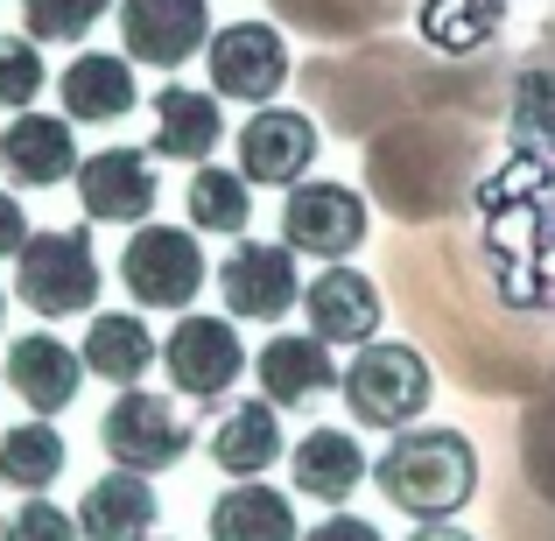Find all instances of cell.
<instances>
[{
    "mask_svg": "<svg viewBox=\"0 0 555 541\" xmlns=\"http://www.w3.org/2000/svg\"><path fill=\"white\" fill-rule=\"evenodd\" d=\"M379 492H387V506H401V514L415 520H450L457 506H472L478 492V450L464 429H393V443L379 450L373 464Z\"/></svg>",
    "mask_w": 555,
    "mask_h": 541,
    "instance_id": "obj_1",
    "label": "cell"
},
{
    "mask_svg": "<svg viewBox=\"0 0 555 541\" xmlns=\"http://www.w3.org/2000/svg\"><path fill=\"white\" fill-rule=\"evenodd\" d=\"M99 254H92V232L64 226V232H28L22 254H14V296L56 324V317H85L99 302Z\"/></svg>",
    "mask_w": 555,
    "mask_h": 541,
    "instance_id": "obj_2",
    "label": "cell"
},
{
    "mask_svg": "<svg viewBox=\"0 0 555 541\" xmlns=\"http://www.w3.org/2000/svg\"><path fill=\"white\" fill-rule=\"evenodd\" d=\"M338 394H345V408H352V422L359 429H408V422L429 408V394H436V373H429V359L415 352V345H379L366 338L359 345V359L338 373Z\"/></svg>",
    "mask_w": 555,
    "mask_h": 541,
    "instance_id": "obj_3",
    "label": "cell"
},
{
    "mask_svg": "<svg viewBox=\"0 0 555 541\" xmlns=\"http://www.w3.org/2000/svg\"><path fill=\"white\" fill-rule=\"evenodd\" d=\"M120 282L141 310H190L197 288L211 282V260H204V246H197L190 226H149V218H141L127 254H120Z\"/></svg>",
    "mask_w": 555,
    "mask_h": 541,
    "instance_id": "obj_4",
    "label": "cell"
},
{
    "mask_svg": "<svg viewBox=\"0 0 555 541\" xmlns=\"http://www.w3.org/2000/svg\"><path fill=\"white\" fill-rule=\"evenodd\" d=\"M99 443H106V458L120 464V472H169V464L190 458V415L183 408H169L163 394L149 387H120V401L106 408V422H99Z\"/></svg>",
    "mask_w": 555,
    "mask_h": 541,
    "instance_id": "obj_5",
    "label": "cell"
},
{
    "mask_svg": "<svg viewBox=\"0 0 555 541\" xmlns=\"http://www.w3.org/2000/svg\"><path fill=\"white\" fill-rule=\"evenodd\" d=\"M204 70L232 106H274V92L288 85V42L274 22H225L204 36Z\"/></svg>",
    "mask_w": 555,
    "mask_h": 541,
    "instance_id": "obj_6",
    "label": "cell"
},
{
    "mask_svg": "<svg viewBox=\"0 0 555 541\" xmlns=\"http://www.w3.org/2000/svg\"><path fill=\"white\" fill-rule=\"evenodd\" d=\"M366 197L352 183H324V177H302L288 183L282 204V246L288 254H310V260H352L359 240H366Z\"/></svg>",
    "mask_w": 555,
    "mask_h": 541,
    "instance_id": "obj_7",
    "label": "cell"
},
{
    "mask_svg": "<svg viewBox=\"0 0 555 541\" xmlns=\"http://www.w3.org/2000/svg\"><path fill=\"white\" fill-rule=\"evenodd\" d=\"M218 296H225V317H240V324H282L302 302L296 254L282 240H240L218 268Z\"/></svg>",
    "mask_w": 555,
    "mask_h": 541,
    "instance_id": "obj_8",
    "label": "cell"
},
{
    "mask_svg": "<svg viewBox=\"0 0 555 541\" xmlns=\"http://www.w3.org/2000/svg\"><path fill=\"white\" fill-rule=\"evenodd\" d=\"M70 183H78V204H85V218H92V226H141V218H155V197H163L149 149L78 155Z\"/></svg>",
    "mask_w": 555,
    "mask_h": 541,
    "instance_id": "obj_9",
    "label": "cell"
},
{
    "mask_svg": "<svg viewBox=\"0 0 555 541\" xmlns=\"http://www.w3.org/2000/svg\"><path fill=\"white\" fill-rule=\"evenodd\" d=\"M155 359H163V373L204 408H218V394L240 387V373H246V345H240V331H232L225 317H183Z\"/></svg>",
    "mask_w": 555,
    "mask_h": 541,
    "instance_id": "obj_10",
    "label": "cell"
},
{
    "mask_svg": "<svg viewBox=\"0 0 555 541\" xmlns=\"http://www.w3.org/2000/svg\"><path fill=\"white\" fill-rule=\"evenodd\" d=\"M204 36H211V8L204 0H120L127 64L183 70L190 56H204Z\"/></svg>",
    "mask_w": 555,
    "mask_h": 541,
    "instance_id": "obj_11",
    "label": "cell"
},
{
    "mask_svg": "<svg viewBox=\"0 0 555 541\" xmlns=\"http://www.w3.org/2000/svg\"><path fill=\"white\" fill-rule=\"evenodd\" d=\"M317 163V120L296 106H260L240 127V177L254 190H288Z\"/></svg>",
    "mask_w": 555,
    "mask_h": 541,
    "instance_id": "obj_12",
    "label": "cell"
},
{
    "mask_svg": "<svg viewBox=\"0 0 555 541\" xmlns=\"http://www.w3.org/2000/svg\"><path fill=\"white\" fill-rule=\"evenodd\" d=\"M302 317L324 345H366L379 324H387V302H379V282L345 260H324L310 288H302Z\"/></svg>",
    "mask_w": 555,
    "mask_h": 541,
    "instance_id": "obj_13",
    "label": "cell"
},
{
    "mask_svg": "<svg viewBox=\"0 0 555 541\" xmlns=\"http://www.w3.org/2000/svg\"><path fill=\"white\" fill-rule=\"evenodd\" d=\"M78 169V141H70V120H50V113H14L0 127V177L14 190H56Z\"/></svg>",
    "mask_w": 555,
    "mask_h": 541,
    "instance_id": "obj_14",
    "label": "cell"
},
{
    "mask_svg": "<svg viewBox=\"0 0 555 541\" xmlns=\"http://www.w3.org/2000/svg\"><path fill=\"white\" fill-rule=\"evenodd\" d=\"M78 379H85V359L70 352L64 338H50V331H28V338L8 345V387L22 394L36 415H64V408L78 401Z\"/></svg>",
    "mask_w": 555,
    "mask_h": 541,
    "instance_id": "obj_15",
    "label": "cell"
},
{
    "mask_svg": "<svg viewBox=\"0 0 555 541\" xmlns=\"http://www.w3.org/2000/svg\"><path fill=\"white\" fill-rule=\"evenodd\" d=\"M56 99H64V120L70 127H106V120H120V113H134L141 99H134V64L127 56H113V50H85V56H70L64 64V78H56Z\"/></svg>",
    "mask_w": 555,
    "mask_h": 541,
    "instance_id": "obj_16",
    "label": "cell"
},
{
    "mask_svg": "<svg viewBox=\"0 0 555 541\" xmlns=\"http://www.w3.org/2000/svg\"><path fill=\"white\" fill-rule=\"evenodd\" d=\"M260 373V401L274 408H302L317 401L324 387H338V365H331V345L317 338V331H288V338H268L254 359Z\"/></svg>",
    "mask_w": 555,
    "mask_h": 541,
    "instance_id": "obj_17",
    "label": "cell"
},
{
    "mask_svg": "<svg viewBox=\"0 0 555 541\" xmlns=\"http://www.w3.org/2000/svg\"><path fill=\"white\" fill-rule=\"evenodd\" d=\"M78 541H149L155 534V486L141 472H106L78 500Z\"/></svg>",
    "mask_w": 555,
    "mask_h": 541,
    "instance_id": "obj_18",
    "label": "cell"
},
{
    "mask_svg": "<svg viewBox=\"0 0 555 541\" xmlns=\"http://www.w3.org/2000/svg\"><path fill=\"white\" fill-rule=\"evenodd\" d=\"M225 134V113H218V92H197V85H163L155 92V163H204Z\"/></svg>",
    "mask_w": 555,
    "mask_h": 541,
    "instance_id": "obj_19",
    "label": "cell"
},
{
    "mask_svg": "<svg viewBox=\"0 0 555 541\" xmlns=\"http://www.w3.org/2000/svg\"><path fill=\"white\" fill-rule=\"evenodd\" d=\"M211 464L232 478H260L274 458H282V408L274 401H232L211 429Z\"/></svg>",
    "mask_w": 555,
    "mask_h": 541,
    "instance_id": "obj_20",
    "label": "cell"
},
{
    "mask_svg": "<svg viewBox=\"0 0 555 541\" xmlns=\"http://www.w3.org/2000/svg\"><path fill=\"white\" fill-rule=\"evenodd\" d=\"M288 478H296L302 500L338 506V500H352L359 478H366V450H359L352 429H310L296 443V458H288Z\"/></svg>",
    "mask_w": 555,
    "mask_h": 541,
    "instance_id": "obj_21",
    "label": "cell"
},
{
    "mask_svg": "<svg viewBox=\"0 0 555 541\" xmlns=\"http://www.w3.org/2000/svg\"><path fill=\"white\" fill-rule=\"evenodd\" d=\"M155 331L141 324V310H99L92 317V331H85V345H78V359H85V373H99L106 387H134L141 373L155 365Z\"/></svg>",
    "mask_w": 555,
    "mask_h": 541,
    "instance_id": "obj_22",
    "label": "cell"
},
{
    "mask_svg": "<svg viewBox=\"0 0 555 541\" xmlns=\"http://www.w3.org/2000/svg\"><path fill=\"white\" fill-rule=\"evenodd\" d=\"M211 541H296V506L282 500L274 486H232V492H218V506H211Z\"/></svg>",
    "mask_w": 555,
    "mask_h": 541,
    "instance_id": "obj_23",
    "label": "cell"
},
{
    "mask_svg": "<svg viewBox=\"0 0 555 541\" xmlns=\"http://www.w3.org/2000/svg\"><path fill=\"white\" fill-rule=\"evenodd\" d=\"M183 211H190V232H225V240H240V232L254 226V183H246L240 169L197 163V177L183 190Z\"/></svg>",
    "mask_w": 555,
    "mask_h": 541,
    "instance_id": "obj_24",
    "label": "cell"
},
{
    "mask_svg": "<svg viewBox=\"0 0 555 541\" xmlns=\"http://www.w3.org/2000/svg\"><path fill=\"white\" fill-rule=\"evenodd\" d=\"M56 472H64V436H56L50 415L0 429V486H14V492H50Z\"/></svg>",
    "mask_w": 555,
    "mask_h": 541,
    "instance_id": "obj_25",
    "label": "cell"
},
{
    "mask_svg": "<svg viewBox=\"0 0 555 541\" xmlns=\"http://www.w3.org/2000/svg\"><path fill=\"white\" fill-rule=\"evenodd\" d=\"M113 0H22V36L28 42H85L106 22Z\"/></svg>",
    "mask_w": 555,
    "mask_h": 541,
    "instance_id": "obj_26",
    "label": "cell"
},
{
    "mask_svg": "<svg viewBox=\"0 0 555 541\" xmlns=\"http://www.w3.org/2000/svg\"><path fill=\"white\" fill-rule=\"evenodd\" d=\"M42 50L28 36H0V106L8 113H22V106H36V92H42Z\"/></svg>",
    "mask_w": 555,
    "mask_h": 541,
    "instance_id": "obj_27",
    "label": "cell"
},
{
    "mask_svg": "<svg viewBox=\"0 0 555 541\" xmlns=\"http://www.w3.org/2000/svg\"><path fill=\"white\" fill-rule=\"evenodd\" d=\"M0 541H78V520L50 500H22L8 520H0Z\"/></svg>",
    "mask_w": 555,
    "mask_h": 541,
    "instance_id": "obj_28",
    "label": "cell"
},
{
    "mask_svg": "<svg viewBox=\"0 0 555 541\" xmlns=\"http://www.w3.org/2000/svg\"><path fill=\"white\" fill-rule=\"evenodd\" d=\"M296 541H379L373 520H359V514H331V520H317L310 534H296Z\"/></svg>",
    "mask_w": 555,
    "mask_h": 541,
    "instance_id": "obj_29",
    "label": "cell"
},
{
    "mask_svg": "<svg viewBox=\"0 0 555 541\" xmlns=\"http://www.w3.org/2000/svg\"><path fill=\"white\" fill-rule=\"evenodd\" d=\"M22 240H28V211L8 197V190H0V260H14V254H22Z\"/></svg>",
    "mask_w": 555,
    "mask_h": 541,
    "instance_id": "obj_30",
    "label": "cell"
},
{
    "mask_svg": "<svg viewBox=\"0 0 555 541\" xmlns=\"http://www.w3.org/2000/svg\"><path fill=\"white\" fill-rule=\"evenodd\" d=\"M408 541H472V534H464V528H450V520H422V528L408 534Z\"/></svg>",
    "mask_w": 555,
    "mask_h": 541,
    "instance_id": "obj_31",
    "label": "cell"
},
{
    "mask_svg": "<svg viewBox=\"0 0 555 541\" xmlns=\"http://www.w3.org/2000/svg\"><path fill=\"white\" fill-rule=\"evenodd\" d=\"M0 324H8V296H0Z\"/></svg>",
    "mask_w": 555,
    "mask_h": 541,
    "instance_id": "obj_32",
    "label": "cell"
}]
</instances>
